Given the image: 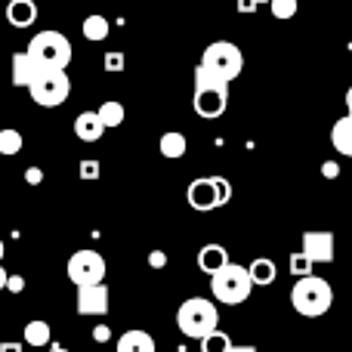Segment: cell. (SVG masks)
<instances>
[{
  "label": "cell",
  "instance_id": "cell-1",
  "mask_svg": "<svg viewBox=\"0 0 352 352\" xmlns=\"http://www.w3.org/2000/svg\"><path fill=\"white\" fill-rule=\"evenodd\" d=\"M195 115L204 118V121H217L219 115L229 105V84L223 78H217L213 72H207L204 65L195 68Z\"/></svg>",
  "mask_w": 352,
  "mask_h": 352
},
{
  "label": "cell",
  "instance_id": "cell-2",
  "mask_svg": "<svg viewBox=\"0 0 352 352\" xmlns=\"http://www.w3.org/2000/svg\"><path fill=\"white\" fill-rule=\"evenodd\" d=\"M176 328L192 340H204L213 331H219V312L210 300L204 297H192L176 309Z\"/></svg>",
  "mask_w": 352,
  "mask_h": 352
},
{
  "label": "cell",
  "instance_id": "cell-3",
  "mask_svg": "<svg viewBox=\"0 0 352 352\" xmlns=\"http://www.w3.org/2000/svg\"><path fill=\"white\" fill-rule=\"evenodd\" d=\"M334 303V291L324 278L318 275H309V278H300L297 285L291 287V306L300 312L303 318H322L324 312Z\"/></svg>",
  "mask_w": 352,
  "mask_h": 352
},
{
  "label": "cell",
  "instance_id": "cell-4",
  "mask_svg": "<svg viewBox=\"0 0 352 352\" xmlns=\"http://www.w3.org/2000/svg\"><path fill=\"white\" fill-rule=\"evenodd\" d=\"M28 56L41 68H59V72H65L68 62H72V43H68V37L62 34V31L47 28L31 37Z\"/></svg>",
  "mask_w": 352,
  "mask_h": 352
},
{
  "label": "cell",
  "instance_id": "cell-5",
  "mask_svg": "<svg viewBox=\"0 0 352 352\" xmlns=\"http://www.w3.org/2000/svg\"><path fill=\"white\" fill-rule=\"evenodd\" d=\"M210 291L219 303L226 306H241L244 300L254 291V281L248 275V266H238V263H229L226 269H219L210 278Z\"/></svg>",
  "mask_w": 352,
  "mask_h": 352
},
{
  "label": "cell",
  "instance_id": "cell-6",
  "mask_svg": "<svg viewBox=\"0 0 352 352\" xmlns=\"http://www.w3.org/2000/svg\"><path fill=\"white\" fill-rule=\"evenodd\" d=\"M201 65L207 72H213L217 78H223L226 84H232L244 72V53L232 41H213L201 56Z\"/></svg>",
  "mask_w": 352,
  "mask_h": 352
},
{
  "label": "cell",
  "instance_id": "cell-7",
  "mask_svg": "<svg viewBox=\"0 0 352 352\" xmlns=\"http://www.w3.org/2000/svg\"><path fill=\"white\" fill-rule=\"evenodd\" d=\"M28 93L43 109H59L68 99V93H72V80H68V74L59 72V68H43L34 84L28 87Z\"/></svg>",
  "mask_w": 352,
  "mask_h": 352
},
{
  "label": "cell",
  "instance_id": "cell-8",
  "mask_svg": "<svg viewBox=\"0 0 352 352\" xmlns=\"http://www.w3.org/2000/svg\"><path fill=\"white\" fill-rule=\"evenodd\" d=\"M105 256L96 254V250L84 248V250H74L68 256V278L72 285L78 287H93V285H105Z\"/></svg>",
  "mask_w": 352,
  "mask_h": 352
},
{
  "label": "cell",
  "instance_id": "cell-9",
  "mask_svg": "<svg viewBox=\"0 0 352 352\" xmlns=\"http://www.w3.org/2000/svg\"><path fill=\"white\" fill-rule=\"evenodd\" d=\"M186 201L192 210H217L219 207V195H217V186H213V176H198V179L188 182L186 188Z\"/></svg>",
  "mask_w": 352,
  "mask_h": 352
},
{
  "label": "cell",
  "instance_id": "cell-10",
  "mask_svg": "<svg viewBox=\"0 0 352 352\" xmlns=\"http://www.w3.org/2000/svg\"><path fill=\"white\" fill-rule=\"evenodd\" d=\"M303 254L312 263H334V232H303Z\"/></svg>",
  "mask_w": 352,
  "mask_h": 352
},
{
  "label": "cell",
  "instance_id": "cell-11",
  "mask_svg": "<svg viewBox=\"0 0 352 352\" xmlns=\"http://www.w3.org/2000/svg\"><path fill=\"white\" fill-rule=\"evenodd\" d=\"M78 312L80 316H105L109 312V287H78Z\"/></svg>",
  "mask_w": 352,
  "mask_h": 352
},
{
  "label": "cell",
  "instance_id": "cell-12",
  "mask_svg": "<svg viewBox=\"0 0 352 352\" xmlns=\"http://www.w3.org/2000/svg\"><path fill=\"white\" fill-rule=\"evenodd\" d=\"M41 72H43V68L31 59L28 50L12 53V87H25V90H28V87L37 80V74H41Z\"/></svg>",
  "mask_w": 352,
  "mask_h": 352
},
{
  "label": "cell",
  "instance_id": "cell-13",
  "mask_svg": "<svg viewBox=\"0 0 352 352\" xmlns=\"http://www.w3.org/2000/svg\"><path fill=\"white\" fill-rule=\"evenodd\" d=\"M229 263H232L229 260V250H226L223 244H204V248L198 250V269L204 275H210V278L219 272V269L229 266Z\"/></svg>",
  "mask_w": 352,
  "mask_h": 352
},
{
  "label": "cell",
  "instance_id": "cell-14",
  "mask_svg": "<svg viewBox=\"0 0 352 352\" xmlns=\"http://www.w3.org/2000/svg\"><path fill=\"white\" fill-rule=\"evenodd\" d=\"M105 133V124L99 121L96 111H80L78 118H74V136H78L80 142H99Z\"/></svg>",
  "mask_w": 352,
  "mask_h": 352
},
{
  "label": "cell",
  "instance_id": "cell-15",
  "mask_svg": "<svg viewBox=\"0 0 352 352\" xmlns=\"http://www.w3.org/2000/svg\"><path fill=\"white\" fill-rule=\"evenodd\" d=\"M37 19V3L34 0H10L6 3V22L12 28H31Z\"/></svg>",
  "mask_w": 352,
  "mask_h": 352
},
{
  "label": "cell",
  "instance_id": "cell-16",
  "mask_svg": "<svg viewBox=\"0 0 352 352\" xmlns=\"http://www.w3.org/2000/svg\"><path fill=\"white\" fill-rule=\"evenodd\" d=\"M118 352H155V337L148 331H127L118 340Z\"/></svg>",
  "mask_w": 352,
  "mask_h": 352
},
{
  "label": "cell",
  "instance_id": "cell-17",
  "mask_svg": "<svg viewBox=\"0 0 352 352\" xmlns=\"http://www.w3.org/2000/svg\"><path fill=\"white\" fill-rule=\"evenodd\" d=\"M331 142H334V148H337L340 155L352 158V115L340 118V121L331 127Z\"/></svg>",
  "mask_w": 352,
  "mask_h": 352
},
{
  "label": "cell",
  "instance_id": "cell-18",
  "mask_svg": "<svg viewBox=\"0 0 352 352\" xmlns=\"http://www.w3.org/2000/svg\"><path fill=\"white\" fill-rule=\"evenodd\" d=\"M248 275H250V281H254L256 287H266V285H272L275 281L278 269H275V263L269 260V256H256V260L248 266Z\"/></svg>",
  "mask_w": 352,
  "mask_h": 352
},
{
  "label": "cell",
  "instance_id": "cell-19",
  "mask_svg": "<svg viewBox=\"0 0 352 352\" xmlns=\"http://www.w3.org/2000/svg\"><path fill=\"white\" fill-rule=\"evenodd\" d=\"M158 148H161V155L164 158H182V155L188 152V140H186V133H179V130H167L164 136H161V142H158Z\"/></svg>",
  "mask_w": 352,
  "mask_h": 352
},
{
  "label": "cell",
  "instance_id": "cell-20",
  "mask_svg": "<svg viewBox=\"0 0 352 352\" xmlns=\"http://www.w3.org/2000/svg\"><path fill=\"white\" fill-rule=\"evenodd\" d=\"M109 31H111L109 19H105V16H99V12H93V16H87V19H84V25H80V34H84L90 43H102L105 37H109Z\"/></svg>",
  "mask_w": 352,
  "mask_h": 352
},
{
  "label": "cell",
  "instance_id": "cell-21",
  "mask_svg": "<svg viewBox=\"0 0 352 352\" xmlns=\"http://www.w3.org/2000/svg\"><path fill=\"white\" fill-rule=\"evenodd\" d=\"M96 115H99V121L105 124V130H111V127H121L127 111H124V105L118 102V99H105V102L96 109Z\"/></svg>",
  "mask_w": 352,
  "mask_h": 352
},
{
  "label": "cell",
  "instance_id": "cell-22",
  "mask_svg": "<svg viewBox=\"0 0 352 352\" xmlns=\"http://www.w3.org/2000/svg\"><path fill=\"white\" fill-rule=\"evenodd\" d=\"M50 337H53V331H50L47 322H41V318H34V322L25 324V343L34 349H43L50 343Z\"/></svg>",
  "mask_w": 352,
  "mask_h": 352
},
{
  "label": "cell",
  "instance_id": "cell-23",
  "mask_svg": "<svg viewBox=\"0 0 352 352\" xmlns=\"http://www.w3.org/2000/svg\"><path fill=\"white\" fill-rule=\"evenodd\" d=\"M22 152V133L16 127H3L0 130V155L12 158V155Z\"/></svg>",
  "mask_w": 352,
  "mask_h": 352
},
{
  "label": "cell",
  "instance_id": "cell-24",
  "mask_svg": "<svg viewBox=\"0 0 352 352\" xmlns=\"http://www.w3.org/2000/svg\"><path fill=\"white\" fill-rule=\"evenodd\" d=\"M232 346H235V343L229 340V334H226V331H213L210 337H204V340H201V352H229Z\"/></svg>",
  "mask_w": 352,
  "mask_h": 352
},
{
  "label": "cell",
  "instance_id": "cell-25",
  "mask_svg": "<svg viewBox=\"0 0 352 352\" xmlns=\"http://www.w3.org/2000/svg\"><path fill=\"white\" fill-rule=\"evenodd\" d=\"M287 266H291V275L294 278H309L312 275V266H316V263L309 260V256L303 254V250H297V254H291V263H287Z\"/></svg>",
  "mask_w": 352,
  "mask_h": 352
},
{
  "label": "cell",
  "instance_id": "cell-26",
  "mask_svg": "<svg viewBox=\"0 0 352 352\" xmlns=\"http://www.w3.org/2000/svg\"><path fill=\"white\" fill-rule=\"evenodd\" d=\"M269 10H272L275 19H294L300 10L297 0H269Z\"/></svg>",
  "mask_w": 352,
  "mask_h": 352
},
{
  "label": "cell",
  "instance_id": "cell-27",
  "mask_svg": "<svg viewBox=\"0 0 352 352\" xmlns=\"http://www.w3.org/2000/svg\"><path fill=\"white\" fill-rule=\"evenodd\" d=\"M124 65H127V59H124L121 50H111V53H105V59H102V68H105V72L118 74V72H124Z\"/></svg>",
  "mask_w": 352,
  "mask_h": 352
},
{
  "label": "cell",
  "instance_id": "cell-28",
  "mask_svg": "<svg viewBox=\"0 0 352 352\" xmlns=\"http://www.w3.org/2000/svg\"><path fill=\"white\" fill-rule=\"evenodd\" d=\"M78 173H80V179L93 182V179H99V173H102V167H99V161L84 158V161H80V167H78Z\"/></svg>",
  "mask_w": 352,
  "mask_h": 352
},
{
  "label": "cell",
  "instance_id": "cell-29",
  "mask_svg": "<svg viewBox=\"0 0 352 352\" xmlns=\"http://www.w3.org/2000/svg\"><path fill=\"white\" fill-rule=\"evenodd\" d=\"M213 186H217V195H219V207H226L232 201V182L226 176H213Z\"/></svg>",
  "mask_w": 352,
  "mask_h": 352
},
{
  "label": "cell",
  "instance_id": "cell-30",
  "mask_svg": "<svg viewBox=\"0 0 352 352\" xmlns=\"http://www.w3.org/2000/svg\"><path fill=\"white\" fill-rule=\"evenodd\" d=\"M148 266H152V269H164L167 266V254H164V250H152V254H148Z\"/></svg>",
  "mask_w": 352,
  "mask_h": 352
},
{
  "label": "cell",
  "instance_id": "cell-31",
  "mask_svg": "<svg viewBox=\"0 0 352 352\" xmlns=\"http://www.w3.org/2000/svg\"><path fill=\"white\" fill-rule=\"evenodd\" d=\"M93 340H96V343H109L111 340V328H109V324H96V328H93Z\"/></svg>",
  "mask_w": 352,
  "mask_h": 352
},
{
  "label": "cell",
  "instance_id": "cell-32",
  "mask_svg": "<svg viewBox=\"0 0 352 352\" xmlns=\"http://www.w3.org/2000/svg\"><path fill=\"white\" fill-rule=\"evenodd\" d=\"M322 176H324V179H337V176H340V164H337V161H324V164H322Z\"/></svg>",
  "mask_w": 352,
  "mask_h": 352
},
{
  "label": "cell",
  "instance_id": "cell-33",
  "mask_svg": "<svg viewBox=\"0 0 352 352\" xmlns=\"http://www.w3.org/2000/svg\"><path fill=\"white\" fill-rule=\"evenodd\" d=\"M25 182H28V186H41V182H43V170H41V167H28V170H25Z\"/></svg>",
  "mask_w": 352,
  "mask_h": 352
},
{
  "label": "cell",
  "instance_id": "cell-34",
  "mask_svg": "<svg viewBox=\"0 0 352 352\" xmlns=\"http://www.w3.org/2000/svg\"><path fill=\"white\" fill-rule=\"evenodd\" d=\"M6 291H10V294H22L25 291V278H22V275H10V281H6Z\"/></svg>",
  "mask_w": 352,
  "mask_h": 352
},
{
  "label": "cell",
  "instance_id": "cell-35",
  "mask_svg": "<svg viewBox=\"0 0 352 352\" xmlns=\"http://www.w3.org/2000/svg\"><path fill=\"white\" fill-rule=\"evenodd\" d=\"M235 6H238V12H256V0H235Z\"/></svg>",
  "mask_w": 352,
  "mask_h": 352
},
{
  "label": "cell",
  "instance_id": "cell-36",
  "mask_svg": "<svg viewBox=\"0 0 352 352\" xmlns=\"http://www.w3.org/2000/svg\"><path fill=\"white\" fill-rule=\"evenodd\" d=\"M0 352H22V343L6 340V343H0Z\"/></svg>",
  "mask_w": 352,
  "mask_h": 352
},
{
  "label": "cell",
  "instance_id": "cell-37",
  "mask_svg": "<svg viewBox=\"0 0 352 352\" xmlns=\"http://www.w3.org/2000/svg\"><path fill=\"white\" fill-rule=\"evenodd\" d=\"M6 281H10V272L0 266V291H6Z\"/></svg>",
  "mask_w": 352,
  "mask_h": 352
},
{
  "label": "cell",
  "instance_id": "cell-38",
  "mask_svg": "<svg viewBox=\"0 0 352 352\" xmlns=\"http://www.w3.org/2000/svg\"><path fill=\"white\" fill-rule=\"evenodd\" d=\"M229 352H256V346H232Z\"/></svg>",
  "mask_w": 352,
  "mask_h": 352
},
{
  "label": "cell",
  "instance_id": "cell-39",
  "mask_svg": "<svg viewBox=\"0 0 352 352\" xmlns=\"http://www.w3.org/2000/svg\"><path fill=\"white\" fill-rule=\"evenodd\" d=\"M346 109H349V115H352V87L346 90Z\"/></svg>",
  "mask_w": 352,
  "mask_h": 352
},
{
  "label": "cell",
  "instance_id": "cell-40",
  "mask_svg": "<svg viewBox=\"0 0 352 352\" xmlns=\"http://www.w3.org/2000/svg\"><path fill=\"white\" fill-rule=\"evenodd\" d=\"M3 254H6V248H3V238H0V263H3Z\"/></svg>",
  "mask_w": 352,
  "mask_h": 352
},
{
  "label": "cell",
  "instance_id": "cell-41",
  "mask_svg": "<svg viewBox=\"0 0 352 352\" xmlns=\"http://www.w3.org/2000/svg\"><path fill=\"white\" fill-rule=\"evenodd\" d=\"M47 352H68V349H65V346H50Z\"/></svg>",
  "mask_w": 352,
  "mask_h": 352
},
{
  "label": "cell",
  "instance_id": "cell-42",
  "mask_svg": "<svg viewBox=\"0 0 352 352\" xmlns=\"http://www.w3.org/2000/svg\"><path fill=\"white\" fill-rule=\"evenodd\" d=\"M256 3H266V0H256Z\"/></svg>",
  "mask_w": 352,
  "mask_h": 352
},
{
  "label": "cell",
  "instance_id": "cell-43",
  "mask_svg": "<svg viewBox=\"0 0 352 352\" xmlns=\"http://www.w3.org/2000/svg\"><path fill=\"white\" fill-rule=\"evenodd\" d=\"M349 300H352V294H349Z\"/></svg>",
  "mask_w": 352,
  "mask_h": 352
}]
</instances>
